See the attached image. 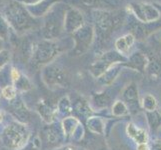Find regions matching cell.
Masks as SVG:
<instances>
[{"label": "cell", "instance_id": "obj_1", "mask_svg": "<svg viewBox=\"0 0 161 150\" xmlns=\"http://www.w3.org/2000/svg\"><path fill=\"white\" fill-rule=\"evenodd\" d=\"M4 16L11 28L20 35L35 29L39 25L37 18L33 17L25 5L19 1L9 3L5 8Z\"/></svg>", "mask_w": 161, "mask_h": 150}, {"label": "cell", "instance_id": "obj_2", "mask_svg": "<svg viewBox=\"0 0 161 150\" xmlns=\"http://www.w3.org/2000/svg\"><path fill=\"white\" fill-rule=\"evenodd\" d=\"M92 18L95 34L100 40H105L122 25L125 15L121 11L95 9L92 12Z\"/></svg>", "mask_w": 161, "mask_h": 150}, {"label": "cell", "instance_id": "obj_3", "mask_svg": "<svg viewBox=\"0 0 161 150\" xmlns=\"http://www.w3.org/2000/svg\"><path fill=\"white\" fill-rule=\"evenodd\" d=\"M61 52V45L54 40L43 39L34 44L31 50L30 61L35 67L48 65Z\"/></svg>", "mask_w": 161, "mask_h": 150}, {"label": "cell", "instance_id": "obj_4", "mask_svg": "<svg viewBox=\"0 0 161 150\" xmlns=\"http://www.w3.org/2000/svg\"><path fill=\"white\" fill-rule=\"evenodd\" d=\"M66 8H62L57 2L48 11L44 18L42 35L44 39L54 40L64 31V15Z\"/></svg>", "mask_w": 161, "mask_h": 150}, {"label": "cell", "instance_id": "obj_5", "mask_svg": "<svg viewBox=\"0 0 161 150\" xmlns=\"http://www.w3.org/2000/svg\"><path fill=\"white\" fill-rule=\"evenodd\" d=\"M28 137L29 132L26 126L18 122H13L4 129L1 138L5 146L16 150L25 145Z\"/></svg>", "mask_w": 161, "mask_h": 150}, {"label": "cell", "instance_id": "obj_6", "mask_svg": "<svg viewBox=\"0 0 161 150\" xmlns=\"http://www.w3.org/2000/svg\"><path fill=\"white\" fill-rule=\"evenodd\" d=\"M127 61V58L120 54L117 51H111L103 53L101 56H99L98 59L89 66L90 73L95 77L99 78L103 73H105L110 67H112L113 65L118 63H125Z\"/></svg>", "mask_w": 161, "mask_h": 150}, {"label": "cell", "instance_id": "obj_7", "mask_svg": "<svg viewBox=\"0 0 161 150\" xmlns=\"http://www.w3.org/2000/svg\"><path fill=\"white\" fill-rule=\"evenodd\" d=\"M128 6L137 21L142 24L153 23L161 18V10L153 4L145 2H133Z\"/></svg>", "mask_w": 161, "mask_h": 150}, {"label": "cell", "instance_id": "obj_8", "mask_svg": "<svg viewBox=\"0 0 161 150\" xmlns=\"http://www.w3.org/2000/svg\"><path fill=\"white\" fill-rule=\"evenodd\" d=\"M74 48L72 49V55L78 56L88 51L95 36V30L94 26L90 24H84L80 29L75 31L73 34Z\"/></svg>", "mask_w": 161, "mask_h": 150}, {"label": "cell", "instance_id": "obj_9", "mask_svg": "<svg viewBox=\"0 0 161 150\" xmlns=\"http://www.w3.org/2000/svg\"><path fill=\"white\" fill-rule=\"evenodd\" d=\"M42 79L48 87H67L69 78L66 71L60 66L48 64L42 70Z\"/></svg>", "mask_w": 161, "mask_h": 150}, {"label": "cell", "instance_id": "obj_10", "mask_svg": "<svg viewBox=\"0 0 161 150\" xmlns=\"http://www.w3.org/2000/svg\"><path fill=\"white\" fill-rule=\"evenodd\" d=\"M84 17L82 12L75 7H67L64 15V31L73 34L84 25Z\"/></svg>", "mask_w": 161, "mask_h": 150}, {"label": "cell", "instance_id": "obj_11", "mask_svg": "<svg viewBox=\"0 0 161 150\" xmlns=\"http://www.w3.org/2000/svg\"><path fill=\"white\" fill-rule=\"evenodd\" d=\"M147 57L141 52H135L127 58V61L124 63V65L128 66V67L138 70L139 72L145 71L147 64H148Z\"/></svg>", "mask_w": 161, "mask_h": 150}, {"label": "cell", "instance_id": "obj_12", "mask_svg": "<svg viewBox=\"0 0 161 150\" xmlns=\"http://www.w3.org/2000/svg\"><path fill=\"white\" fill-rule=\"evenodd\" d=\"M58 2V0H43L40 3L35 4V5H30V6H26V8L28 9L30 14L33 17L38 18L41 16H45L48 11L52 8L54 4H56Z\"/></svg>", "mask_w": 161, "mask_h": 150}, {"label": "cell", "instance_id": "obj_13", "mask_svg": "<svg viewBox=\"0 0 161 150\" xmlns=\"http://www.w3.org/2000/svg\"><path fill=\"white\" fill-rule=\"evenodd\" d=\"M134 42H135V37L131 33H128V34H126L124 36H121L115 41L116 51L126 57L129 54L133 45H134Z\"/></svg>", "mask_w": 161, "mask_h": 150}, {"label": "cell", "instance_id": "obj_14", "mask_svg": "<svg viewBox=\"0 0 161 150\" xmlns=\"http://www.w3.org/2000/svg\"><path fill=\"white\" fill-rule=\"evenodd\" d=\"M127 134L138 144L147 143L148 141L147 132L144 129L135 126L134 124H128V126H127Z\"/></svg>", "mask_w": 161, "mask_h": 150}, {"label": "cell", "instance_id": "obj_15", "mask_svg": "<svg viewBox=\"0 0 161 150\" xmlns=\"http://www.w3.org/2000/svg\"><path fill=\"white\" fill-rule=\"evenodd\" d=\"M122 63H118L113 65L112 67H110L105 73H103L100 77L98 78L99 83H101L102 85H109L111 84L115 78L117 77V75L119 74V71L121 69Z\"/></svg>", "mask_w": 161, "mask_h": 150}, {"label": "cell", "instance_id": "obj_16", "mask_svg": "<svg viewBox=\"0 0 161 150\" xmlns=\"http://www.w3.org/2000/svg\"><path fill=\"white\" fill-rule=\"evenodd\" d=\"M37 110L41 117L46 122H52L55 117V110L49 104L45 102H41L38 104Z\"/></svg>", "mask_w": 161, "mask_h": 150}, {"label": "cell", "instance_id": "obj_17", "mask_svg": "<svg viewBox=\"0 0 161 150\" xmlns=\"http://www.w3.org/2000/svg\"><path fill=\"white\" fill-rule=\"evenodd\" d=\"M123 98L126 102L136 104L138 102V90L134 83H131L123 90Z\"/></svg>", "mask_w": 161, "mask_h": 150}, {"label": "cell", "instance_id": "obj_18", "mask_svg": "<svg viewBox=\"0 0 161 150\" xmlns=\"http://www.w3.org/2000/svg\"><path fill=\"white\" fill-rule=\"evenodd\" d=\"M78 126H79L78 120L73 117H68V118L64 119L62 122L63 131L67 137L70 135H74L75 131L78 129Z\"/></svg>", "mask_w": 161, "mask_h": 150}, {"label": "cell", "instance_id": "obj_19", "mask_svg": "<svg viewBox=\"0 0 161 150\" xmlns=\"http://www.w3.org/2000/svg\"><path fill=\"white\" fill-rule=\"evenodd\" d=\"M145 71L149 74L150 77H154V78H157L161 74V63L159 60L153 59L152 61H148L147 67Z\"/></svg>", "mask_w": 161, "mask_h": 150}, {"label": "cell", "instance_id": "obj_20", "mask_svg": "<svg viewBox=\"0 0 161 150\" xmlns=\"http://www.w3.org/2000/svg\"><path fill=\"white\" fill-rule=\"evenodd\" d=\"M142 106L143 108L145 109L147 112H152V111H155L156 110V107H157V101L155 97L151 94H147L143 97L142 99Z\"/></svg>", "mask_w": 161, "mask_h": 150}, {"label": "cell", "instance_id": "obj_21", "mask_svg": "<svg viewBox=\"0 0 161 150\" xmlns=\"http://www.w3.org/2000/svg\"><path fill=\"white\" fill-rule=\"evenodd\" d=\"M147 119L152 129H156L161 126V114L156 110L152 112H147Z\"/></svg>", "mask_w": 161, "mask_h": 150}, {"label": "cell", "instance_id": "obj_22", "mask_svg": "<svg viewBox=\"0 0 161 150\" xmlns=\"http://www.w3.org/2000/svg\"><path fill=\"white\" fill-rule=\"evenodd\" d=\"M9 29L10 25L8 21L5 18V16L0 13V38L3 40L7 39L9 35Z\"/></svg>", "mask_w": 161, "mask_h": 150}, {"label": "cell", "instance_id": "obj_23", "mask_svg": "<svg viewBox=\"0 0 161 150\" xmlns=\"http://www.w3.org/2000/svg\"><path fill=\"white\" fill-rule=\"evenodd\" d=\"M112 113L115 116H124L128 114V109L122 101H116L112 106Z\"/></svg>", "mask_w": 161, "mask_h": 150}, {"label": "cell", "instance_id": "obj_24", "mask_svg": "<svg viewBox=\"0 0 161 150\" xmlns=\"http://www.w3.org/2000/svg\"><path fill=\"white\" fill-rule=\"evenodd\" d=\"M71 110H72V106L69 99L67 97H63L58 103V111L63 114H68L71 112Z\"/></svg>", "mask_w": 161, "mask_h": 150}, {"label": "cell", "instance_id": "obj_25", "mask_svg": "<svg viewBox=\"0 0 161 150\" xmlns=\"http://www.w3.org/2000/svg\"><path fill=\"white\" fill-rule=\"evenodd\" d=\"M13 112L15 113V115L17 116V117L23 118L25 121L28 119L29 112L27 111V109L22 104H15L14 107H13Z\"/></svg>", "mask_w": 161, "mask_h": 150}, {"label": "cell", "instance_id": "obj_26", "mask_svg": "<svg viewBox=\"0 0 161 150\" xmlns=\"http://www.w3.org/2000/svg\"><path fill=\"white\" fill-rule=\"evenodd\" d=\"M88 127L94 132H98V133H102L103 131V123L100 119L97 118H91L88 121Z\"/></svg>", "mask_w": 161, "mask_h": 150}, {"label": "cell", "instance_id": "obj_27", "mask_svg": "<svg viewBox=\"0 0 161 150\" xmlns=\"http://www.w3.org/2000/svg\"><path fill=\"white\" fill-rule=\"evenodd\" d=\"M11 54L8 50L6 49H2L0 51V70H2L4 67H6L7 63L10 61Z\"/></svg>", "mask_w": 161, "mask_h": 150}, {"label": "cell", "instance_id": "obj_28", "mask_svg": "<svg viewBox=\"0 0 161 150\" xmlns=\"http://www.w3.org/2000/svg\"><path fill=\"white\" fill-rule=\"evenodd\" d=\"M16 84V87H18L19 89H22V90H27L28 88H30V82L29 80L27 79V77L24 76V75H20L19 78L16 80L15 82Z\"/></svg>", "mask_w": 161, "mask_h": 150}, {"label": "cell", "instance_id": "obj_29", "mask_svg": "<svg viewBox=\"0 0 161 150\" xmlns=\"http://www.w3.org/2000/svg\"><path fill=\"white\" fill-rule=\"evenodd\" d=\"M89 107L87 106V104L84 103V102H79V103H77L75 105V111L77 113H78L79 115H81L82 117H86V116L89 115Z\"/></svg>", "mask_w": 161, "mask_h": 150}, {"label": "cell", "instance_id": "obj_30", "mask_svg": "<svg viewBox=\"0 0 161 150\" xmlns=\"http://www.w3.org/2000/svg\"><path fill=\"white\" fill-rule=\"evenodd\" d=\"M2 95L8 100L15 98V96H16V88L13 85H8L6 87L2 88Z\"/></svg>", "mask_w": 161, "mask_h": 150}, {"label": "cell", "instance_id": "obj_31", "mask_svg": "<svg viewBox=\"0 0 161 150\" xmlns=\"http://www.w3.org/2000/svg\"><path fill=\"white\" fill-rule=\"evenodd\" d=\"M94 101L96 102V104L98 106L100 107H104V106H107L108 105V102H109V98L106 96V95H97L94 99Z\"/></svg>", "mask_w": 161, "mask_h": 150}, {"label": "cell", "instance_id": "obj_32", "mask_svg": "<svg viewBox=\"0 0 161 150\" xmlns=\"http://www.w3.org/2000/svg\"><path fill=\"white\" fill-rule=\"evenodd\" d=\"M18 1L22 4H24L25 6H30V5H35L40 3L43 0H18Z\"/></svg>", "mask_w": 161, "mask_h": 150}, {"label": "cell", "instance_id": "obj_33", "mask_svg": "<svg viewBox=\"0 0 161 150\" xmlns=\"http://www.w3.org/2000/svg\"><path fill=\"white\" fill-rule=\"evenodd\" d=\"M83 2L87 5H100L102 0H83Z\"/></svg>", "mask_w": 161, "mask_h": 150}, {"label": "cell", "instance_id": "obj_34", "mask_svg": "<svg viewBox=\"0 0 161 150\" xmlns=\"http://www.w3.org/2000/svg\"><path fill=\"white\" fill-rule=\"evenodd\" d=\"M137 150H150L147 145V143H142V144H138Z\"/></svg>", "mask_w": 161, "mask_h": 150}, {"label": "cell", "instance_id": "obj_35", "mask_svg": "<svg viewBox=\"0 0 161 150\" xmlns=\"http://www.w3.org/2000/svg\"><path fill=\"white\" fill-rule=\"evenodd\" d=\"M21 150H34V143H33V144H30V145H28L26 148L21 149Z\"/></svg>", "mask_w": 161, "mask_h": 150}, {"label": "cell", "instance_id": "obj_36", "mask_svg": "<svg viewBox=\"0 0 161 150\" xmlns=\"http://www.w3.org/2000/svg\"><path fill=\"white\" fill-rule=\"evenodd\" d=\"M57 150H76V149L74 147H71V146H66V147L60 148V149H57Z\"/></svg>", "mask_w": 161, "mask_h": 150}, {"label": "cell", "instance_id": "obj_37", "mask_svg": "<svg viewBox=\"0 0 161 150\" xmlns=\"http://www.w3.org/2000/svg\"><path fill=\"white\" fill-rule=\"evenodd\" d=\"M2 47H3V39L0 38V51L2 50Z\"/></svg>", "mask_w": 161, "mask_h": 150}, {"label": "cell", "instance_id": "obj_38", "mask_svg": "<svg viewBox=\"0 0 161 150\" xmlns=\"http://www.w3.org/2000/svg\"><path fill=\"white\" fill-rule=\"evenodd\" d=\"M1 120H2V115H1V113H0V122H1Z\"/></svg>", "mask_w": 161, "mask_h": 150}, {"label": "cell", "instance_id": "obj_39", "mask_svg": "<svg viewBox=\"0 0 161 150\" xmlns=\"http://www.w3.org/2000/svg\"><path fill=\"white\" fill-rule=\"evenodd\" d=\"M1 94H2V90L0 89V96H1Z\"/></svg>", "mask_w": 161, "mask_h": 150}, {"label": "cell", "instance_id": "obj_40", "mask_svg": "<svg viewBox=\"0 0 161 150\" xmlns=\"http://www.w3.org/2000/svg\"><path fill=\"white\" fill-rule=\"evenodd\" d=\"M160 144H161V143H160Z\"/></svg>", "mask_w": 161, "mask_h": 150}]
</instances>
